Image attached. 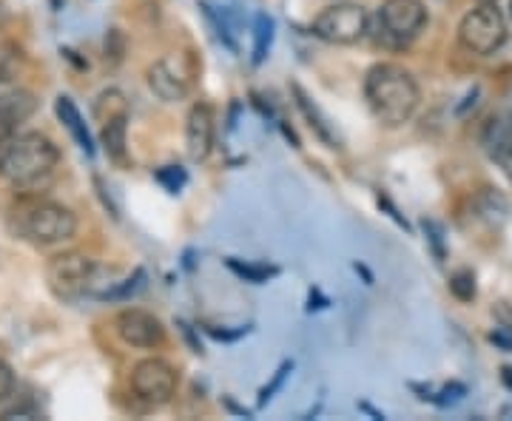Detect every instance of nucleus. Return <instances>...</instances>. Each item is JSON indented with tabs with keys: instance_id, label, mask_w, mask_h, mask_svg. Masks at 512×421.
Masks as SVG:
<instances>
[{
	"instance_id": "2eb2a0df",
	"label": "nucleus",
	"mask_w": 512,
	"mask_h": 421,
	"mask_svg": "<svg viewBox=\"0 0 512 421\" xmlns=\"http://www.w3.org/2000/svg\"><path fill=\"white\" fill-rule=\"evenodd\" d=\"M476 214L487 222L490 228H501L510 220V202L498 191V188H481L476 194Z\"/></svg>"
},
{
	"instance_id": "a211bd4d",
	"label": "nucleus",
	"mask_w": 512,
	"mask_h": 421,
	"mask_svg": "<svg viewBox=\"0 0 512 421\" xmlns=\"http://www.w3.org/2000/svg\"><path fill=\"white\" fill-rule=\"evenodd\" d=\"M225 265H228L231 274H237L245 282H254V285H265L274 276H279V268L276 265H265V262H242V259L231 257L225 259Z\"/></svg>"
},
{
	"instance_id": "6ab92c4d",
	"label": "nucleus",
	"mask_w": 512,
	"mask_h": 421,
	"mask_svg": "<svg viewBox=\"0 0 512 421\" xmlns=\"http://www.w3.org/2000/svg\"><path fill=\"white\" fill-rule=\"evenodd\" d=\"M35 111V97L29 92H0V114H6L12 123H23Z\"/></svg>"
},
{
	"instance_id": "1a4fd4ad",
	"label": "nucleus",
	"mask_w": 512,
	"mask_h": 421,
	"mask_svg": "<svg viewBox=\"0 0 512 421\" xmlns=\"http://www.w3.org/2000/svg\"><path fill=\"white\" fill-rule=\"evenodd\" d=\"M114 328H117V336H120L126 345H131V348L154 350L165 342L163 322L148 311H137V308L123 311L117 316Z\"/></svg>"
},
{
	"instance_id": "393cba45",
	"label": "nucleus",
	"mask_w": 512,
	"mask_h": 421,
	"mask_svg": "<svg viewBox=\"0 0 512 421\" xmlns=\"http://www.w3.org/2000/svg\"><path fill=\"white\" fill-rule=\"evenodd\" d=\"M291 373H293V362H291V359H288V362H282V365L276 367L274 379H271L268 385L259 390V407H265V404L274 399L276 393L282 390V385L288 382V376H291Z\"/></svg>"
},
{
	"instance_id": "4468645a",
	"label": "nucleus",
	"mask_w": 512,
	"mask_h": 421,
	"mask_svg": "<svg viewBox=\"0 0 512 421\" xmlns=\"http://www.w3.org/2000/svg\"><path fill=\"white\" fill-rule=\"evenodd\" d=\"M55 111H57V120L63 123V129L72 134V140L77 143V148H80L86 157H94L92 131H89L86 120H83V114H80V109L74 106V100L69 97V94H60V97H57Z\"/></svg>"
},
{
	"instance_id": "cd10ccee",
	"label": "nucleus",
	"mask_w": 512,
	"mask_h": 421,
	"mask_svg": "<svg viewBox=\"0 0 512 421\" xmlns=\"http://www.w3.org/2000/svg\"><path fill=\"white\" fill-rule=\"evenodd\" d=\"M208 330V336H214V339H220V342H237L242 339L245 333L251 328H239V330H217V328H205Z\"/></svg>"
},
{
	"instance_id": "423d86ee",
	"label": "nucleus",
	"mask_w": 512,
	"mask_h": 421,
	"mask_svg": "<svg viewBox=\"0 0 512 421\" xmlns=\"http://www.w3.org/2000/svg\"><path fill=\"white\" fill-rule=\"evenodd\" d=\"M313 35L333 46H356L370 32V15L362 3H333L313 18Z\"/></svg>"
},
{
	"instance_id": "f257e3e1",
	"label": "nucleus",
	"mask_w": 512,
	"mask_h": 421,
	"mask_svg": "<svg viewBox=\"0 0 512 421\" xmlns=\"http://www.w3.org/2000/svg\"><path fill=\"white\" fill-rule=\"evenodd\" d=\"M365 100L382 126L399 129L419 109V83L399 63H376L365 74Z\"/></svg>"
},
{
	"instance_id": "f3484780",
	"label": "nucleus",
	"mask_w": 512,
	"mask_h": 421,
	"mask_svg": "<svg viewBox=\"0 0 512 421\" xmlns=\"http://www.w3.org/2000/svg\"><path fill=\"white\" fill-rule=\"evenodd\" d=\"M276 35V23L271 15L259 12L254 20V55H251V63L254 66H262L268 55H271V46H274Z\"/></svg>"
},
{
	"instance_id": "9b49d317",
	"label": "nucleus",
	"mask_w": 512,
	"mask_h": 421,
	"mask_svg": "<svg viewBox=\"0 0 512 421\" xmlns=\"http://www.w3.org/2000/svg\"><path fill=\"white\" fill-rule=\"evenodd\" d=\"M148 86L151 92L157 94L163 103H180L191 92V80L188 74L180 69V63H174L171 57L157 60L151 69H148Z\"/></svg>"
},
{
	"instance_id": "c756f323",
	"label": "nucleus",
	"mask_w": 512,
	"mask_h": 421,
	"mask_svg": "<svg viewBox=\"0 0 512 421\" xmlns=\"http://www.w3.org/2000/svg\"><path fill=\"white\" fill-rule=\"evenodd\" d=\"M501 382L512 393V367H501Z\"/></svg>"
},
{
	"instance_id": "5701e85b",
	"label": "nucleus",
	"mask_w": 512,
	"mask_h": 421,
	"mask_svg": "<svg viewBox=\"0 0 512 421\" xmlns=\"http://www.w3.org/2000/svg\"><path fill=\"white\" fill-rule=\"evenodd\" d=\"M154 180L163 185L168 194H180L185 183H188V171L183 165H163V168L154 171Z\"/></svg>"
},
{
	"instance_id": "f03ea898",
	"label": "nucleus",
	"mask_w": 512,
	"mask_h": 421,
	"mask_svg": "<svg viewBox=\"0 0 512 421\" xmlns=\"http://www.w3.org/2000/svg\"><path fill=\"white\" fill-rule=\"evenodd\" d=\"M60 163L57 146L40 131L15 134L9 148L0 157V177L15 185L23 194H32V188L43 185L55 174Z\"/></svg>"
},
{
	"instance_id": "4be33fe9",
	"label": "nucleus",
	"mask_w": 512,
	"mask_h": 421,
	"mask_svg": "<svg viewBox=\"0 0 512 421\" xmlns=\"http://www.w3.org/2000/svg\"><path fill=\"white\" fill-rule=\"evenodd\" d=\"M450 293L456 296L458 302H473L478 296V285H476V274L470 268H458L456 274L450 276Z\"/></svg>"
},
{
	"instance_id": "6e6552de",
	"label": "nucleus",
	"mask_w": 512,
	"mask_h": 421,
	"mask_svg": "<svg viewBox=\"0 0 512 421\" xmlns=\"http://www.w3.org/2000/svg\"><path fill=\"white\" fill-rule=\"evenodd\" d=\"M177 370L165 359H143L131 370V390L148 407H165L177 393Z\"/></svg>"
},
{
	"instance_id": "dca6fc26",
	"label": "nucleus",
	"mask_w": 512,
	"mask_h": 421,
	"mask_svg": "<svg viewBox=\"0 0 512 421\" xmlns=\"http://www.w3.org/2000/svg\"><path fill=\"white\" fill-rule=\"evenodd\" d=\"M487 151L493 157L495 163L501 165V171L512 180V129L504 126V123H495L490 126V134H487Z\"/></svg>"
},
{
	"instance_id": "b1692460",
	"label": "nucleus",
	"mask_w": 512,
	"mask_h": 421,
	"mask_svg": "<svg viewBox=\"0 0 512 421\" xmlns=\"http://www.w3.org/2000/svg\"><path fill=\"white\" fill-rule=\"evenodd\" d=\"M421 228H424V237H427V245H430V251H433L436 262H444V259H447V242H444V228H441L436 220H424V222H421Z\"/></svg>"
},
{
	"instance_id": "39448f33",
	"label": "nucleus",
	"mask_w": 512,
	"mask_h": 421,
	"mask_svg": "<svg viewBox=\"0 0 512 421\" xmlns=\"http://www.w3.org/2000/svg\"><path fill=\"white\" fill-rule=\"evenodd\" d=\"M427 26L424 0H384L376 18V40L390 49L410 46Z\"/></svg>"
},
{
	"instance_id": "7c9ffc66",
	"label": "nucleus",
	"mask_w": 512,
	"mask_h": 421,
	"mask_svg": "<svg viewBox=\"0 0 512 421\" xmlns=\"http://www.w3.org/2000/svg\"><path fill=\"white\" fill-rule=\"evenodd\" d=\"M478 3H498V0H478Z\"/></svg>"
},
{
	"instance_id": "aec40b11",
	"label": "nucleus",
	"mask_w": 512,
	"mask_h": 421,
	"mask_svg": "<svg viewBox=\"0 0 512 421\" xmlns=\"http://www.w3.org/2000/svg\"><path fill=\"white\" fill-rule=\"evenodd\" d=\"M146 271L143 268H137L134 274L126 276L123 282H111V288H106V291L100 293L97 299H103V302H126V299H131L134 293H140L143 288H146Z\"/></svg>"
},
{
	"instance_id": "9d476101",
	"label": "nucleus",
	"mask_w": 512,
	"mask_h": 421,
	"mask_svg": "<svg viewBox=\"0 0 512 421\" xmlns=\"http://www.w3.org/2000/svg\"><path fill=\"white\" fill-rule=\"evenodd\" d=\"M214 109L208 103H194L185 117V151L194 163H205L214 151Z\"/></svg>"
},
{
	"instance_id": "473e14b6",
	"label": "nucleus",
	"mask_w": 512,
	"mask_h": 421,
	"mask_svg": "<svg viewBox=\"0 0 512 421\" xmlns=\"http://www.w3.org/2000/svg\"><path fill=\"white\" fill-rule=\"evenodd\" d=\"M510 20H512V0H510Z\"/></svg>"
},
{
	"instance_id": "bb28decb",
	"label": "nucleus",
	"mask_w": 512,
	"mask_h": 421,
	"mask_svg": "<svg viewBox=\"0 0 512 421\" xmlns=\"http://www.w3.org/2000/svg\"><path fill=\"white\" fill-rule=\"evenodd\" d=\"M12 137H15V123H12L6 114H0V157H3V151L9 148Z\"/></svg>"
},
{
	"instance_id": "a878e982",
	"label": "nucleus",
	"mask_w": 512,
	"mask_h": 421,
	"mask_svg": "<svg viewBox=\"0 0 512 421\" xmlns=\"http://www.w3.org/2000/svg\"><path fill=\"white\" fill-rule=\"evenodd\" d=\"M15 393V373L6 362H0V402H6Z\"/></svg>"
},
{
	"instance_id": "f8f14e48",
	"label": "nucleus",
	"mask_w": 512,
	"mask_h": 421,
	"mask_svg": "<svg viewBox=\"0 0 512 421\" xmlns=\"http://www.w3.org/2000/svg\"><path fill=\"white\" fill-rule=\"evenodd\" d=\"M103 148L109 154L111 163L126 165L128 163V109L109 111V117H103V131H100Z\"/></svg>"
},
{
	"instance_id": "2f4dec72",
	"label": "nucleus",
	"mask_w": 512,
	"mask_h": 421,
	"mask_svg": "<svg viewBox=\"0 0 512 421\" xmlns=\"http://www.w3.org/2000/svg\"><path fill=\"white\" fill-rule=\"evenodd\" d=\"M0 23H3V9H0Z\"/></svg>"
},
{
	"instance_id": "20e7f679",
	"label": "nucleus",
	"mask_w": 512,
	"mask_h": 421,
	"mask_svg": "<svg viewBox=\"0 0 512 421\" xmlns=\"http://www.w3.org/2000/svg\"><path fill=\"white\" fill-rule=\"evenodd\" d=\"M507 40V18L495 3H478L458 23V43L478 57L495 55Z\"/></svg>"
},
{
	"instance_id": "0eeeda50",
	"label": "nucleus",
	"mask_w": 512,
	"mask_h": 421,
	"mask_svg": "<svg viewBox=\"0 0 512 421\" xmlns=\"http://www.w3.org/2000/svg\"><path fill=\"white\" fill-rule=\"evenodd\" d=\"M46 279H49V288L60 299L72 302L80 296H92L94 285H97V265L92 257H86L80 251H66L49 262Z\"/></svg>"
},
{
	"instance_id": "c85d7f7f",
	"label": "nucleus",
	"mask_w": 512,
	"mask_h": 421,
	"mask_svg": "<svg viewBox=\"0 0 512 421\" xmlns=\"http://www.w3.org/2000/svg\"><path fill=\"white\" fill-rule=\"evenodd\" d=\"M308 302H311V305H308V311H322V308H328L330 305V299H325V296L316 291V288H311V293H308Z\"/></svg>"
},
{
	"instance_id": "ddd939ff",
	"label": "nucleus",
	"mask_w": 512,
	"mask_h": 421,
	"mask_svg": "<svg viewBox=\"0 0 512 421\" xmlns=\"http://www.w3.org/2000/svg\"><path fill=\"white\" fill-rule=\"evenodd\" d=\"M291 94L293 100H296V109L302 111V117L308 120V126H311V131L322 140V143H328V148H339L342 143H339V137H336V129H333V123H330V117L325 114V111L319 109L316 103L311 100V94L305 92L299 83H293L291 86Z\"/></svg>"
},
{
	"instance_id": "7ed1b4c3",
	"label": "nucleus",
	"mask_w": 512,
	"mask_h": 421,
	"mask_svg": "<svg viewBox=\"0 0 512 421\" xmlns=\"http://www.w3.org/2000/svg\"><path fill=\"white\" fill-rule=\"evenodd\" d=\"M9 225L20 239H29L35 245H60L77 234V217L66 205L55 200L26 194L9 214Z\"/></svg>"
},
{
	"instance_id": "412c9836",
	"label": "nucleus",
	"mask_w": 512,
	"mask_h": 421,
	"mask_svg": "<svg viewBox=\"0 0 512 421\" xmlns=\"http://www.w3.org/2000/svg\"><path fill=\"white\" fill-rule=\"evenodd\" d=\"M413 390L424 393V396H419V399H424V402H430V404H439V407H450V404H458L461 399H464V396H467V387L461 385V382H450V385H441L439 390H433V387L413 385Z\"/></svg>"
}]
</instances>
